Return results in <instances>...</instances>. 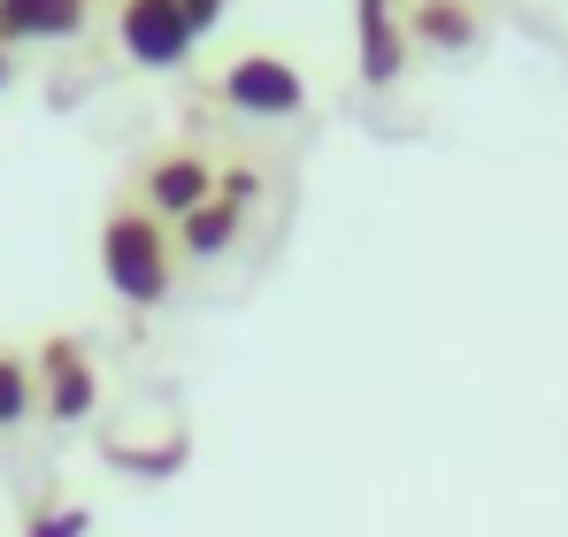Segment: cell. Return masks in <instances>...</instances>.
Segmentation results:
<instances>
[{"mask_svg": "<svg viewBox=\"0 0 568 537\" xmlns=\"http://www.w3.org/2000/svg\"><path fill=\"white\" fill-rule=\"evenodd\" d=\"M100 276H108L115 300L162 307L170 284H178V239H170V223L146 215L139 200H115V207L100 215Z\"/></svg>", "mask_w": 568, "mask_h": 537, "instance_id": "1", "label": "cell"}, {"mask_svg": "<svg viewBox=\"0 0 568 537\" xmlns=\"http://www.w3.org/2000/svg\"><path fill=\"white\" fill-rule=\"evenodd\" d=\"M215 92L239 108V115H262V123H284V115H300L307 108V78L284 62V54H231L223 62V78H215Z\"/></svg>", "mask_w": 568, "mask_h": 537, "instance_id": "2", "label": "cell"}, {"mask_svg": "<svg viewBox=\"0 0 568 537\" xmlns=\"http://www.w3.org/2000/svg\"><path fill=\"white\" fill-rule=\"evenodd\" d=\"M192 16H185V0H123L115 8V47L139 62V70H178L192 54Z\"/></svg>", "mask_w": 568, "mask_h": 537, "instance_id": "3", "label": "cell"}, {"mask_svg": "<svg viewBox=\"0 0 568 537\" xmlns=\"http://www.w3.org/2000/svg\"><path fill=\"white\" fill-rule=\"evenodd\" d=\"M31 368H39V407H47L54 423H85V415L100 407V368L70 331H54Z\"/></svg>", "mask_w": 568, "mask_h": 537, "instance_id": "4", "label": "cell"}, {"mask_svg": "<svg viewBox=\"0 0 568 537\" xmlns=\"http://www.w3.org/2000/svg\"><path fill=\"white\" fill-rule=\"evenodd\" d=\"M200 200H215V162L200 146H178V154H154L146 162V184H139V207L162 215V223H185Z\"/></svg>", "mask_w": 568, "mask_h": 537, "instance_id": "5", "label": "cell"}, {"mask_svg": "<svg viewBox=\"0 0 568 537\" xmlns=\"http://www.w3.org/2000/svg\"><path fill=\"white\" fill-rule=\"evenodd\" d=\"M354 54H362V85L384 92L407 70V23L392 16V0H354Z\"/></svg>", "mask_w": 568, "mask_h": 537, "instance_id": "6", "label": "cell"}, {"mask_svg": "<svg viewBox=\"0 0 568 537\" xmlns=\"http://www.w3.org/2000/svg\"><path fill=\"white\" fill-rule=\"evenodd\" d=\"M93 0H0V47H47L85 23Z\"/></svg>", "mask_w": 568, "mask_h": 537, "instance_id": "7", "label": "cell"}, {"mask_svg": "<svg viewBox=\"0 0 568 537\" xmlns=\"http://www.w3.org/2000/svg\"><path fill=\"white\" fill-rule=\"evenodd\" d=\"M239 231H246V207L215 192V200H200L185 223H178V246H185L192 262H223V254L239 246Z\"/></svg>", "mask_w": 568, "mask_h": 537, "instance_id": "8", "label": "cell"}, {"mask_svg": "<svg viewBox=\"0 0 568 537\" xmlns=\"http://www.w3.org/2000/svg\"><path fill=\"white\" fill-rule=\"evenodd\" d=\"M407 39H423V47H438V54H462L484 39V23H476L469 0H415L407 8Z\"/></svg>", "mask_w": 568, "mask_h": 537, "instance_id": "9", "label": "cell"}, {"mask_svg": "<svg viewBox=\"0 0 568 537\" xmlns=\"http://www.w3.org/2000/svg\"><path fill=\"white\" fill-rule=\"evenodd\" d=\"M31 407H39V368H31V354L0 346V430L31 423Z\"/></svg>", "mask_w": 568, "mask_h": 537, "instance_id": "10", "label": "cell"}, {"mask_svg": "<svg viewBox=\"0 0 568 537\" xmlns=\"http://www.w3.org/2000/svg\"><path fill=\"white\" fill-rule=\"evenodd\" d=\"M85 530H93V507H39L23 523V537H85Z\"/></svg>", "mask_w": 568, "mask_h": 537, "instance_id": "11", "label": "cell"}, {"mask_svg": "<svg viewBox=\"0 0 568 537\" xmlns=\"http://www.w3.org/2000/svg\"><path fill=\"white\" fill-rule=\"evenodd\" d=\"M0 85H8V47H0Z\"/></svg>", "mask_w": 568, "mask_h": 537, "instance_id": "12", "label": "cell"}]
</instances>
